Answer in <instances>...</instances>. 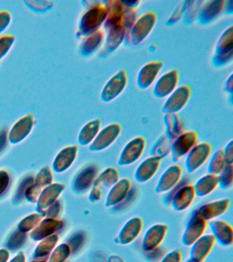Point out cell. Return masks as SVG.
Returning <instances> with one entry per match:
<instances>
[{"label": "cell", "instance_id": "19", "mask_svg": "<svg viewBox=\"0 0 233 262\" xmlns=\"http://www.w3.org/2000/svg\"><path fill=\"white\" fill-rule=\"evenodd\" d=\"M226 2L224 0H214L204 2L200 8L198 19L200 24L207 25L214 21L222 14Z\"/></svg>", "mask_w": 233, "mask_h": 262}, {"label": "cell", "instance_id": "37", "mask_svg": "<svg viewBox=\"0 0 233 262\" xmlns=\"http://www.w3.org/2000/svg\"><path fill=\"white\" fill-rule=\"evenodd\" d=\"M232 140L229 141L227 143L225 148L223 149L225 160H226L227 165H232L233 163V145Z\"/></svg>", "mask_w": 233, "mask_h": 262}, {"label": "cell", "instance_id": "21", "mask_svg": "<svg viewBox=\"0 0 233 262\" xmlns=\"http://www.w3.org/2000/svg\"><path fill=\"white\" fill-rule=\"evenodd\" d=\"M210 228L216 241L223 247H228L232 244V227L224 221L214 220L210 223Z\"/></svg>", "mask_w": 233, "mask_h": 262}, {"label": "cell", "instance_id": "26", "mask_svg": "<svg viewBox=\"0 0 233 262\" xmlns=\"http://www.w3.org/2000/svg\"><path fill=\"white\" fill-rule=\"evenodd\" d=\"M105 40L103 31L99 30L93 34L88 35L81 45V52L83 55H90L101 47Z\"/></svg>", "mask_w": 233, "mask_h": 262}, {"label": "cell", "instance_id": "3", "mask_svg": "<svg viewBox=\"0 0 233 262\" xmlns=\"http://www.w3.org/2000/svg\"><path fill=\"white\" fill-rule=\"evenodd\" d=\"M233 55V27L227 28L219 38L212 57L216 67H223L232 61Z\"/></svg>", "mask_w": 233, "mask_h": 262}, {"label": "cell", "instance_id": "38", "mask_svg": "<svg viewBox=\"0 0 233 262\" xmlns=\"http://www.w3.org/2000/svg\"><path fill=\"white\" fill-rule=\"evenodd\" d=\"M232 75L230 76V77L228 78V80H227L226 83V90L228 93L232 94V89H233V85H232Z\"/></svg>", "mask_w": 233, "mask_h": 262}, {"label": "cell", "instance_id": "9", "mask_svg": "<svg viewBox=\"0 0 233 262\" xmlns=\"http://www.w3.org/2000/svg\"><path fill=\"white\" fill-rule=\"evenodd\" d=\"M191 88L187 85H182L176 88L175 91L167 97L163 104L162 110L165 114H177L183 110L190 97Z\"/></svg>", "mask_w": 233, "mask_h": 262}, {"label": "cell", "instance_id": "36", "mask_svg": "<svg viewBox=\"0 0 233 262\" xmlns=\"http://www.w3.org/2000/svg\"><path fill=\"white\" fill-rule=\"evenodd\" d=\"M11 14L7 11L0 12V34H2L9 26L11 22Z\"/></svg>", "mask_w": 233, "mask_h": 262}, {"label": "cell", "instance_id": "33", "mask_svg": "<svg viewBox=\"0 0 233 262\" xmlns=\"http://www.w3.org/2000/svg\"><path fill=\"white\" fill-rule=\"evenodd\" d=\"M136 16L137 14L135 8L126 7L125 6L123 14V25L126 32L125 38L130 34L132 27L134 26L135 22H136L137 19Z\"/></svg>", "mask_w": 233, "mask_h": 262}, {"label": "cell", "instance_id": "4", "mask_svg": "<svg viewBox=\"0 0 233 262\" xmlns=\"http://www.w3.org/2000/svg\"><path fill=\"white\" fill-rule=\"evenodd\" d=\"M170 194L171 198L168 202L171 203L173 210L177 212L187 210L193 203L196 196L193 186L187 184H178L170 191Z\"/></svg>", "mask_w": 233, "mask_h": 262}, {"label": "cell", "instance_id": "16", "mask_svg": "<svg viewBox=\"0 0 233 262\" xmlns=\"http://www.w3.org/2000/svg\"><path fill=\"white\" fill-rule=\"evenodd\" d=\"M167 227L158 223L149 227L142 237V248L144 251H152L162 243L166 235Z\"/></svg>", "mask_w": 233, "mask_h": 262}, {"label": "cell", "instance_id": "28", "mask_svg": "<svg viewBox=\"0 0 233 262\" xmlns=\"http://www.w3.org/2000/svg\"><path fill=\"white\" fill-rule=\"evenodd\" d=\"M173 140L163 134L159 137L158 139L153 144L152 148L151 149V157L158 158L162 159L165 156L171 152L172 145Z\"/></svg>", "mask_w": 233, "mask_h": 262}, {"label": "cell", "instance_id": "22", "mask_svg": "<svg viewBox=\"0 0 233 262\" xmlns=\"http://www.w3.org/2000/svg\"><path fill=\"white\" fill-rule=\"evenodd\" d=\"M107 9V17L104 23V28L123 25V14L125 6L120 0H109L105 2Z\"/></svg>", "mask_w": 233, "mask_h": 262}, {"label": "cell", "instance_id": "7", "mask_svg": "<svg viewBox=\"0 0 233 262\" xmlns=\"http://www.w3.org/2000/svg\"><path fill=\"white\" fill-rule=\"evenodd\" d=\"M211 151L212 147L210 143H197L186 155L185 164L188 173H194L201 167L209 158Z\"/></svg>", "mask_w": 233, "mask_h": 262}, {"label": "cell", "instance_id": "2", "mask_svg": "<svg viewBox=\"0 0 233 262\" xmlns=\"http://www.w3.org/2000/svg\"><path fill=\"white\" fill-rule=\"evenodd\" d=\"M157 14L153 11H149L137 18L130 34L126 38L130 44L138 45L142 43L152 32L156 25Z\"/></svg>", "mask_w": 233, "mask_h": 262}, {"label": "cell", "instance_id": "30", "mask_svg": "<svg viewBox=\"0 0 233 262\" xmlns=\"http://www.w3.org/2000/svg\"><path fill=\"white\" fill-rule=\"evenodd\" d=\"M226 165L224 151L222 149H219L210 158L207 167L208 173L212 175L219 176Z\"/></svg>", "mask_w": 233, "mask_h": 262}, {"label": "cell", "instance_id": "10", "mask_svg": "<svg viewBox=\"0 0 233 262\" xmlns=\"http://www.w3.org/2000/svg\"><path fill=\"white\" fill-rule=\"evenodd\" d=\"M121 126L117 123H112L100 130L91 145L93 151H102L111 146L121 133Z\"/></svg>", "mask_w": 233, "mask_h": 262}, {"label": "cell", "instance_id": "1", "mask_svg": "<svg viewBox=\"0 0 233 262\" xmlns=\"http://www.w3.org/2000/svg\"><path fill=\"white\" fill-rule=\"evenodd\" d=\"M107 17V9L102 4L91 6L83 14L79 24V34L87 36L99 30Z\"/></svg>", "mask_w": 233, "mask_h": 262}, {"label": "cell", "instance_id": "25", "mask_svg": "<svg viewBox=\"0 0 233 262\" xmlns=\"http://www.w3.org/2000/svg\"><path fill=\"white\" fill-rule=\"evenodd\" d=\"M218 186V176L207 174L200 178L193 186L196 196L203 198L211 193Z\"/></svg>", "mask_w": 233, "mask_h": 262}, {"label": "cell", "instance_id": "24", "mask_svg": "<svg viewBox=\"0 0 233 262\" xmlns=\"http://www.w3.org/2000/svg\"><path fill=\"white\" fill-rule=\"evenodd\" d=\"M107 36L105 38L104 49L108 53L114 52L123 42L126 36V32L123 25L110 27L105 29Z\"/></svg>", "mask_w": 233, "mask_h": 262}, {"label": "cell", "instance_id": "20", "mask_svg": "<svg viewBox=\"0 0 233 262\" xmlns=\"http://www.w3.org/2000/svg\"><path fill=\"white\" fill-rule=\"evenodd\" d=\"M160 162L161 159L153 157L144 160L135 171V179L139 183H145L152 179L158 171Z\"/></svg>", "mask_w": 233, "mask_h": 262}, {"label": "cell", "instance_id": "34", "mask_svg": "<svg viewBox=\"0 0 233 262\" xmlns=\"http://www.w3.org/2000/svg\"><path fill=\"white\" fill-rule=\"evenodd\" d=\"M13 42V36H4L0 37V59L3 58L7 54Z\"/></svg>", "mask_w": 233, "mask_h": 262}, {"label": "cell", "instance_id": "8", "mask_svg": "<svg viewBox=\"0 0 233 262\" xmlns=\"http://www.w3.org/2000/svg\"><path fill=\"white\" fill-rule=\"evenodd\" d=\"M146 147L144 137H136L129 141L120 151L118 163L120 166H128L136 163L142 157Z\"/></svg>", "mask_w": 233, "mask_h": 262}, {"label": "cell", "instance_id": "23", "mask_svg": "<svg viewBox=\"0 0 233 262\" xmlns=\"http://www.w3.org/2000/svg\"><path fill=\"white\" fill-rule=\"evenodd\" d=\"M230 206L228 199L210 202L203 205L196 210L204 221L212 220L224 214Z\"/></svg>", "mask_w": 233, "mask_h": 262}, {"label": "cell", "instance_id": "39", "mask_svg": "<svg viewBox=\"0 0 233 262\" xmlns=\"http://www.w3.org/2000/svg\"><path fill=\"white\" fill-rule=\"evenodd\" d=\"M108 262H124V260L122 259L120 256L118 255H110L108 259Z\"/></svg>", "mask_w": 233, "mask_h": 262}, {"label": "cell", "instance_id": "14", "mask_svg": "<svg viewBox=\"0 0 233 262\" xmlns=\"http://www.w3.org/2000/svg\"><path fill=\"white\" fill-rule=\"evenodd\" d=\"M163 65L161 61H153L143 66L137 75L136 83L139 88L145 90L152 85L158 77Z\"/></svg>", "mask_w": 233, "mask_h": 262}, {"label": "cell", "instance_id": "29", "mask_svg": "<svg viewBox=\"0 0 233 262\" xmlns=\"http://www.w3.org/2000/svg\"><path fill=\"white\" fill-rule=\"evenodd\" d=\"M101 120L95 119L91 121L83 126L79 135L81 143L82 144H89L93 142L100 130H101Z\"/></svg>", "mask_w": 233, "mask_h": 262}, {"label": "cell", "instance_id": "32", "mask_svg": "<svg viewBox=\"0 0 233 262\" xmlns=\"http://www.w3.org/2000/svg\"><path fill=\"white\" fill-rule=\"evenodd\" d=\"M233 166L227 165L218 176V186L222 189L227 190L232 187L233 181Z\"/></svg>", "mask_w": 233, "mask_h": 262}, {"label": "cell", "instance_id": "11", "mask_svg": "<svg viewBox=\"0 0 233 262\" xmlns=\"http://www.w3.org/2000/svg\"><path fill=\"white\" fill-rule=\"evenodd\" d=\"M206 227V221H204L196 210L192 214L184 229L181 237L182 243L185 246H191L194 242L204 235Z\"/></svg>", "mask_w": 233, "mask_h": 262}, {"label": "cell", "instance_id": "13", "mask_svg": "<svg viewBox=\"0 0 233 262\" xmlns=\"http://www.w3.org/2000/svg\"><path fill=\"white\" fill-rule=\"evenodd\" d=\"M182 168L179 165L175 164L170 166L159 178L155 191L159 194L171 191L179 184L182 177Z\"/></svg>", "mask_w": 233, "mask_h": 262}, {"label": "cell", "instance_id": "27", "mask_svg": "<svg viewBox=\"0 0 233 262\" xmlns=\"http://www.w3.org/2000/svg\"><path fill=\"white\" fill-rule=\"evenodd\" d=\"M165 133L167 137L175 140L183 133L181 118L177 114H165L163 117Z\"/></svg>", "mask_w": 233, "mask_h": 262}, {"label": "cell", "instance_id": "18", "mask_svg": "<svg viewBox=\"0 0 233 262\" xmlns=\"http://www.w3.org/2000/svg\"><path fill=\"white\" fill-rule=\"evenodd\" d=\"M216 239L212 234L202 235L191 245L190 258L202 262L209 254L214 247Z\"/></svg>", "mask_w": 233, "mask_h": 262}, {"label": "cell", "instance_id": "17", "mask_svg": "<svg viewBox=\"0 0 233 262\" xmlns=\"http://www.w3.org/2000/svg\"><path fill=\"white\" fill-rule=\"evenodd\" d=\"M143 228V221L140 217H133L126 221L118 232V243L122 245L132 243L140 235Z\"/></svg>", "mask_w": 233, "mask_h": 262}, {"label": "cell", "instance_id": "40", "mask_svg": "<svg viewBox=\"0 0 233 262\" xmlns=\"http://www.w3.org/2000/svg\"><path fill=\"white\" fill-rule=\"evenodd\" d=\"M185 262H198L195 261V260L192 259L191 258H189V259H187L186 260Z\"/></svg>", "mask_w": 233, "mask_h": 262}, {"label": "cell", "instance_id": "5", "mask_svg": "<svg viewBox=\"0 0 233 262\" xmlns=\"http://www.w3.org/2000/svg\"><path fill=\"white\" fill-rule=\"evenodd\" d=\"M198 136L194 130L186 131L173 141L171 155L172 160L177 163L182 158L187 155L189 151L197 144Z\"/></svg>", "mask_w": 233, "mask_h": 262}, {"label": "cell", "instance_id": "15", "mask_svg": "<svg viewBox=\"0 0 233 262\" xmlns=\"http://www.w3.org/2000/svg\"><path fill=\"white\" fill-rule=\"evenodd\" d=\"M132 183L128 178L118 180L114 185L110 188L105 201L107 208L117 206L123 202L130 194Z\"/></svg>", "mask_w": 233, "mask_h": 262}, {"label": "cell", "instance_id": "12", "mask_svg": "<svg viewBox=\"0 0 233 262\" xmlns=\"http://www.w3.org/2000/svg\"><path fill=\"white\" fill-rule=\"evenodd\" d=\"M179 81V74L177 70L166 72L157 80L153 88V93L157 98L167 97L175 91Z\"/></svg>", "mask_w": 233, "mask_h": 262}, {"label": "cell", "instance_id": "6", "mask_svg": "<svg viewBox=\"0 0 233 262\" xmlns=\"http://www.w3.org/2000/svg\"><path fill=\"white\" fill-rule=\"evenodd\" d=\"M128 81V74L125 70H120L104 85L101 94V100L110 102L116 99L125 89Z\"/></svg>", "mask_w": 233, "mask_h": 262}, {"label": "cell", "instance_id": "31", "mask_svg": "<svg viewBox=\"0 0 233 262\" xmlns=\"http://www.w3.org/2000/svg\"><path fill=\"white\" fill-rule=\"evenodd\" d=\"M119 180V174L114 168L109 167L104 170L97 179V184L105 188H111Z\"/></svg>", "mask_w": 233, "mask_h": 262}, {"label": "cell", "instance_id": "35", "mask_svg": "<svg viewBox=\"0 0 233 262\" xmlns=\"http://www.w3.org/2000/svg\"><path fill=\"white\" fill-rule=\"evenodd\" d=\"M181 250L176 249L169 252L162 258L160 262H181Z\"/></svg>", "mask_w": 233, "mask_h": 262}]
</instances>
